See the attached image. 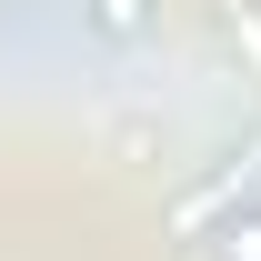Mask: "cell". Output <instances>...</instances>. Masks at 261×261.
Returning a JSON list of instances; mask_svg holds the SVG:
<instances>
[{
  "instance_id": "cell-3",
  "label": "cell",
  "mask_w": 261,
  "mask_h": 261,
  "mask_svg": "<svg viewBox=\"0 0 261 261\" xmlns=\"http://www.w3.org/2000/svg\"><path fill=\"white\" fill-rule=\"evenodd\" d=\"M191 261H261V201H231V211H211L191 241Z\"/></svg>"
},
{
  "instance_id": "cell-2",
  "label": "cell",
  "mask_w": 261,
  "mask_h": 261,
  "mask_svg": "<svg viewBox=\"0 0 261 261\" xmlns=\"http://www.w3.org/2000/svg\"><path fill=\"white\" fill-rule=\"evenodd\" d=\"M81 31L100 50H141V40L161 31V0H81Z\"/></svg>"
},
{
  "instance_id": "cell-1",
  "label": "cell",
  "mask_w": 261,
  "mask_h": 261,
  "mask_svg": "<svg viewBox=\"0 0 261 261\" xmlns=\"http://www.w3.org/2000/svg\"><path fill=\"white\" fill-rule=\"evenodd\" d=\"M100 161L111 171H171V151H181V130H171L161 100H130V111H100Z\"/></svg>"
},
{
  "instance_id": "cell-4",
  "label": "cell",
  "mask_w": 261,
  "mask_h": 261,
  "mask_svg": "<svg viewBox=\"0 0 261 261\" xmlns=\"http://www.w3.org/2000/svg\"><path fill=\"white\" fill-rule=\"evenodd\" d=\"M211 40H221V61H241L261 81V0H221L211 10Z\"/></svg>"
}]
</instances>
